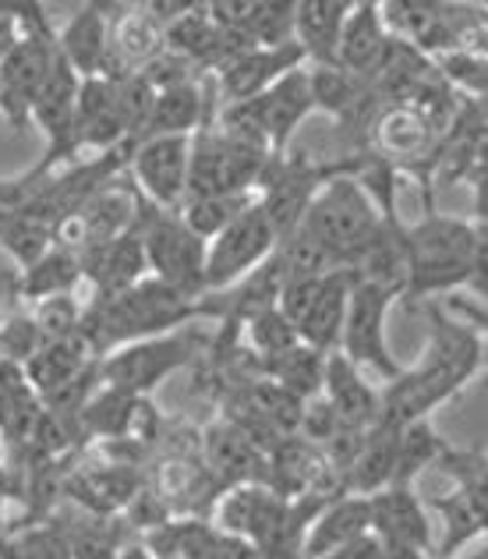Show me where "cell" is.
<instances>
[{
  "instance_id": "obj_1",
  "label": "cell",
  "mask_w": 488,
  "mask_h": 559,
  "mask_svg": "<svg viewBox=\"0 0 488 559\" xmlns=\"http://www.w3.org/2000/svg\"><path fill=\"white\" fill-rule=\"evenodd\" d=\"M481 358H485L481 333L436 312V333L421 365L418 369H404L390 382V390L379 396L376 425L401 429L407 421L428 418L442 401L461 393V386H467L481 372L485 365Z\"/></svg>"
},
{
  "instance_id": "obj_2",
  "label": "cell",
  "mask_w": 488,
  "mask_h": 559,
  "mask_svg": "<svg viewBox=\"0 0 488 559\" xmlns=\"http://www.w3.org/2000/svg\"><path fill=\"white\" fill-rule=\"evenodd\" d=\"M216 316L202 298H188V294L174 290L156 276H142L117 294H103L93 298V305L82 308L79 333L96 350H114L131 341H145V336H159L170 330H181L188 319Z\"/></svg>"
},
{
  "instance_id": "obj_3",
  "label": "cell",
  "mask_w": 488,
  "mask_h": 559,
  "mask_svg": "<svg viewBox=\"0 0 488 559\" xmlns=\"http://www.w3.org/2000/svg\"><path fill=\"white\" fill-rule=\"evenodd\" d=\"M404 290L442 294L475 284L485 294V227L453 216H428L401 234Z\"/></svg>"
},
{
  "instance_id": "obj_4",
  "label": "cell",
  "mask_w": 488,
  "mask_h": 559,
  "mask_svg": "<svg viewBox=\"0 0 488 559\" xmlns=\"http://www.w3.org/2000/svg\"><path fill=\"white\" fill-rule=\"evenodd\" d=\"M390 227L382 213L376 210V202L368 199V191L358 185V178L350 174H333L325 181L312 205L305 210L301 227L294 234L312 241L319 252H325L333 259L336 270H354L358 273L361 262L372 255V248L386 238Z\"/></svg>"
},
{
  "instance_id": "obj_5",
  "label": "cell",
  "mask_w": 488,
  "mask_h": 559,
  "mask_svg": "<svg viewBox=\"0 0 488 559\" xmlns=\"http://www.w3.org/2000/svg\"><path fill=\"white\" fill-rule=\"evenodd\" d=\"M354 284V270H330L322 276H294L279 287L276 308L298 333V341L316 350H333L344 326L347 294Z\"/></svg>"
},
{
  "instance_id": "obj_6",
  "label": "cell",
  "mask_w": 488,
  "mask_h": 559,
  "mask_svg": "<svg viewBox=\"0 0 488 559\" xmlns=\"http://www.w3.org/2000/svg\"><path fill=\"white\" fill-rule=\"evenodd\" d=\"M450 471L453 489L432 499V507L442 513V542L436 559L456 556L471 542L485 538L488 524V485H485V453L481 450H453L447 447L436 461Z\"/></svg>"
},
{
  "instance_id": "obj_7",
  "label": "cell",
  "mask_w": 488,
  "mask_h": 559,
  "mask_svg": "<svg viewBox=\"0 0 488 559\" xmlns=\"http://www.w3.org/2000/svg\"><path fill=\"white\" fill-rule=\"evenodd\" d=\"M139 234L145 248V270L188 298H202L205 241L199 234H191L174 210H156L145 199L139 213Z\"/></svg>"
},
{
  "instance_id": "obj_8",
  "label": "cell",
  "mask_w": 488,
  "mask_h": 559,
  "mask_svg": "<svg viewBox=\"0 0 488 559\" xmlns=\"http://www.w3.org/2000/svg\"><path fill=\"white\" fill-rule=\"evenodd\" d=\"M396 294L401 290L382 284V280H368L354 273L344 326H340V344H336V350L347 361H354L358 369H376L390 382L404 372L386 344V316Z\"/></svg>"
},
{
  "instance_id": "obj_9",
  "label": "cell",
  "mask_w": 488,
  "mask_h": 559,
  "mask_svg": "<svg viewBox=\"0 0 488 559\" xmlns=\"http://www.w3.org/2000/svg\"><path fill=\"white\" fill-rule=\"evenodd\" d=\"M202 341L195 333L170 330L159 336H145V341H131L124 347H114L107 358L99 361V379L107 386L128 390V393H153L167 376L185 369L188 361H195Z\"/></svg>"
},
{
  "instance_id": "obj_10",
  "label": "cell",
  "mask_w": 488,
  "mask_h": 559,
  "mask_svg": "<svg viewBox=\"0 0 488 559\" xmlns=\"http://www.w3.org/2000/svg\"><path fill=\"white\" fill-rule=\"evenodd\" d=\"M270 153L238 142L224 131H202L191 139L188 156V195H238L251 191L270 167Z\"/></svg>"
},
{
  "instance_id": "obj_11",
  "label": "cell",
  "mask_w": 488,
  "mask_h": 559,
  "mask_svg": "<svg viewBox=\"0 0 488 559\" xmlns=\"http://www.w3.org/2000/svg\"><path fill=\"white\" fill-rule=\"evenodd\" d=\"M273 252H276V234L255 199L234 224H227L216 238L205 241V273H202L205 294L230 290L234 284H241Z\"/></svg>"
},
{
  "instance_id": "obj_12",
  "label": "cell",
  "mask_w": 488,
  "mask_h": 559,
  "mask_svg": "<svg viewBox=\"0 0 488 559\" xmlns=\"http://www.w3.org/2000/svg\"><path fill=\"white\" fill-rule=\"evenodd\" d=\"M53 61H57L53 28L25 33L19 47L0 61V114L8 117L11 128H22L28 121V110H33Z\"/></svg>"
},
{
  "instance_id": "obj_13",
  "label": "cell",
  "mask_w": 488,
  "mask_h": 559,
  "mask_svg": "<svg viewBox=\"0 0 488 559\" xmlns=\"http://www.w3.org/2000/svg\"><path fill=\"white\" fill-rule=\"evenodd\" d=\"M188 156L191 139L181 135L135 142L128 164L135 185L142 188V199L156 210H177L188 199Z\"/></svg>"
},
{
  "instance_id": "obj_14",
  "label": "cell",
  "mask_w": 488,
  "mask_h": 559,
  "mask_svg": "<svg viewBox=\"0 0 488 559\" xmlns=\"http://www.w3.org/2000/svg\"><path fill=\"white\" fill-rule=\"evenodd\" d=\"M330 181L319 167H305V164H287V159H279V164H270L262 174L265 185V195L259 199L265 219H270V227L276 234V245L287 241L294 230L301 227L305 219V210L312 205L316 191Z\"/></svg>"
},
{
  "instance_id": "obj_15",
  "label": "cell",
  "mask_w": 488,
  "mask_h": 559,
  "mask_svg": "<svg viewBox=\"0 0 488 559\" xmlns=\"http://www.w3.org/2000/svg\"><path fill=\"white\" fill-rule=\"evenodd\" d=\"M79 90H82V79L68 68L64 57L57 53L50 75H47V82H43L33 110H28V121H36L43 135H47V156H43L39 174L50 164H57V159L71 156V131H75Z\"/></svg>"
},
{
  "instance_id": "obj_16",
  "label": "cell",
  "mask_w": 488,
  "mask_h": 559,
  "mask_svg": "<svg viewBox=\"0 0 488 559\" xmlns=\"http://www.w3.org/2000/svg\"><path fill=\"white\" fill-rule=\"evenodd\" d=\"M294 68H305V53L298 43H284V47H255L245 50L238 57H230L216 68L219 79V93H224L230 103H245L255 99L270 90L273 82H279Z\"/></svg>"
},
{
  "instance_id": "obj_17",
  "label": "cell",
  "mask_w": 488,
  "mask_h": 559,
  "mask_svg": "<svg viewBox=\"0 0 488 559\" xmlns=\"http://www.w3.org/2000/svg\"><path fill=\"white\" fill-rule=\"evenodd\" d=\"M319 396L333 407V415L344 429L368 432L379 421V393L365 382L358 365L347 361L336 347L325 350Z\"/></svg>"
},
{
  "instance_id": "obj_18",
  "label": "cell",
  "mask_w": 488,
  "mask_h": 559,
  "mask_svg": "<svg viewBox=\"0 0 488 559\" xmlns=\"http://www.w3.org/2000/svg\"><path fill=\"white\" fill-rule=\"evenodd\" d=\"M372 503V535L379 542H393V546H410L436 556L432 524L425 518L421 499L414 496V485H386L368 496Z\"/></svg>"
},
{
  "instance_id": "obj_19",
  "label": "cell",
  "mask_w": 488,
  "mask_h": 559,
  "mask_svg": "<svg viewBox=\"0 0 488 559\" xmlns=\"http://www.w3.org/2000/svg\"><path fill=\"white\" fill-rule=\"evenodd\" d=\"M368 532H372V503H368V496L340 492L336 499H325V503L316 510V518L308 521L301 556L319 559Z\"/></svg>"
},
{
  "instance_id": "obj_20",
  "label": "cell",
  "mask_w": 488,
  "mask_h": 559,
  "mask_svg": "<svg viewBox=\"0 0 488 559\" xmlns=\"http://www.w3.org/2000/svg\"><path fill=\"white\" fill-rule=\"evenodd\" d=\"M93 361H96V350L88 347L82 333H71V336H61V341L43 344L36 355L22 365V376L33 393L53 396L93 372L96 369Z\"/></svg>"
},
{
  "instance_id": "obj_21",
  "label": "cell",
  "mask_w": 488,
  "mask_h": 559,
  "mask_svg": "<svg viewBox=\"0 0 488 559\" xmlns=\"http://www.w3.org/2000/svg\"><path fill=\"white\" fill-rule=\"evenodd\" d=\"M390 47H393V39L379 19V4H350L344 33H340V47H336V68L361 82L382 68Z\"/></svg>"
},
{
  "instance_id": "obj_22",
  "label": "cell",
  "mask_w": 488,
  "mask_h": 559,
  "mask_svg": "<svg viewBox=\"0 0 488 559\" xmlns=\"http://www.w3.org/2000/svg\"><path fill=\"white\" fill-rule=\"evenodd\" d=\"M79 259H82V276H88L96 284V298L139 284V280L150 273L145 270V248H142L139 224L124 230L121 238L85 248V252H79Z\"/></svg>"
},
{
  "instance_id": "obj_23",
  "label": "cell",
  "mask_w": 488,
  "mask_h": 559,
  "mask_svg": "<svg viewBox=\"0 0 488 559\" xmlns=\"http://www.w3.org/2000/svg\"><path fill=\"white\" fill-rule=\"evenodd\" d=\"M156 556L174 559H262V552L245 538H234L216 532V527L202 521H181V524H163L153 542H145Z\"/></svg>"
},
{
  "instance_id": "obj_24",
  "label": "cell",
  "mask_w": 488,
  "mask_h": 559,
  "mask_svg": "<svg viewBox=\"0 0 488 559\" xmlns=\"http://www.w3.org/2000/svg\"><path fill=\"white\" fill-rule=\"evenodd\" d=\"M57 53L64 57L68 68L85 79H103L110 61V22L99 4H85L61 33H57Z\"/></svg>"
},
{
  "instance_id": "obj_25",
  "label": "cell",
  "mask_w": 488,
  "mask_h": 559,
  "mask_svg": "<svg viewBox=\"0 0 488 559\" xmlns=\"http://www.w3.org/2000/svg\"><path fill=\"white\" fill-rule=\"evenodd\" d=\"M205 457H210L216 475H227L230 485L245 481H270V453H265L255 436L241 429L238 421H219L205 432Z\"/></svg>"
},
{
  "instance_id": "obj_26",
  "label": "cell",
  "mask_w": 488,
  "mask_h": 559,
  "mask_svg": "<svg viewBox=\"0 0 488 559\" xmlns=\"http://www.w3.org/2000/svg\"><path fill=\"white\" fill-rule=\"evenodd\" d=\"M350 0H305L294 4V43L301 47L305 61L316 68L336 64L340 33H344Z\"/></svg>"
},
{
  "instance_id": "obj_27",
  "label": "cell",
  "mask_w": 488,
  "mask_h": 559,
  "mask_svg": "<svg viewBox=\"0 0 488 559\" xmlns=\"http://www.w3.org/2000/svg\"><path fill=\"white\" fill-rule=\"evenodd\" d=\"M393 464H396V429L372 425V429L361 436V447L344 471L347 475L344 492L372 496L379 489H386L393 481Z\"/></svg>"
},
{
  "instance_id": "obj_28",
  "label": "cell",
  "mask_w": 488,
  "mask_h": 559,
  "mask_svg": "<svg viewBox=\"0 0 488 559\" xmlns=\"http://www.w3.org/2000/svg\"><path fill=\"white\" fill-rule=\"evenodd\" d=\"M372 135H376V145L390 159H414L432 150V142L439 139L432 124L414 107H407V103H396V107L382 110Z\"/></svg>"
},
{
  "instance_id": "obj_29",
  "label": "cell",
  "mask_w": 488,
  "mask_h": 559,
  "mask_svg": "<svg viewBox=\"0 0 488 559\" xmlns=\"http://www.w3.org/2000/svg\"><path fill=\"white\" fill-rule=\"evenodd\" d=\"M202 124V93L195 82L174 85V90H163L153 99L150 121L142 128V139H167V135H181L191 139V131Z\"/></svg>"
},
{
  "instance_id": "obj_30",
  "label": "cell",
  "mask_w": 488,
  "mask_h": 559,
  "mask_svg": "<svg viewBox=\"0 0 488 559\" xmlns=\"http://www.w3.org/2000/svg\"><path fill=\"white\" fill-rule=\"evenodd\" d=\"M142 415V396L117 390V386H96V393H88V401L79 407V421L88 432L107 436V439H121L135 429V421Z\"/></svg>"
},
{
  "instance_id": "obj_31",
  "label": "cell",
  "mask_w": 488,
  "mask_h": 559,
  "mask_svg": "<svg viewBox=\"0 0 488 559\" xmlns=\"http://www.w3.org/2000/svg\"><path fill=\"white\" fill-rule=\"evenodd\" d=\"M447 447L450 443L428 425V418L401 425V429H396V464H393L390 485H414V478H418L425 467H436V461L442 457Z\"/></svg>"
},
{
  "instance_id": "obj_32",
  "label": "cell",
  "mask_w": 488,
  "mask_h": 559,
  "mask_svg": "<svg viewBox=\"0 0 488 559\" xmlns=\"http://www.w3.org/2000/svg\"><path fill=\"white\" fill-rule=\"evenodd\" d=\"M82 280V259L79 252H71V248L64 245H50L47 252H43L33 266L25 270L22 276V294H28V298H53V294H71V287H75Z\"/></svg>"
},
{
  "instance_id": "obj_33",
  "label": "cell",
  "mask_w": 488,
  "mask_h": 559,
  "mask_svg": "<svg viewBox=\"0 0 488 559\" xmlns=\"http://www.w3.org/2000/svg\"><path fill=\"white\" fill-rule=\"evenodd\" d=\"M251 202H255L251 191H238V195H188L174 213L181 216V224L191 234H199L202 241H210L227 224H234Z\"/></svg>"
},
{
  "instance_id": "obj_34",
  "label": "cell",
  "mask_w": 488,
  "mask_h": 559,
  "mask_svg": "<svg viewBox=\"0 0 488 559\" xmlns=\"http://www.w3.org/2000/svg\"><path fill=\"white\" fill-rule=\"evenodd\" d=\"M265 365H270V379L276 382V386H284L287 393L301 396V401H308V396H319L322 365H325L322 350L308 347V344H294L290 350L270 358Z\"/></svg>"
},
{
  "instance_id": "obj_35",
  "label": "cell",
  "mask_w": 488,
  "mask_h": 559,
  "mask_svg": "<svg viewBox=\"0 0 488 559\" xmlns=\"http://www.w3.org/2000/svg\"><path fill=\"white\" fill-rule=\"evenodd\" d=\"M0 559H71L64 527L36 524L25 532L0 535Z\"/></svg>"
},
{
  "instance_id": "obj_36",
  "label": "cell",
  "mask_w": 488,
  "mask_h": 559,
  "mask_svg": "<svg viewBox=\"0 0 488 559\" xmlns=\"http://www.w3.org/2000/svg\"><path fill=\"white\" fill-rule=\"evenodd\" d=\"M245 36L251 47H284L294 39V4H251Z\"/></svg>"
},
{
  "instance_id": "obj_37",
  "label": "cell",
  "mask_w": 488,
  "mask_h": 559,
  "mask_svg": "<svg viewBox=\"0 0 488 559\" xmlns=\"http://www.w3.org/2000/svg\"><path fill=\"white\" fill-rule=\"evenodd\" d=\"M245 330H248V341L259 350L262 361H270L276 355H284V350H290L294 344H301L298 333H294V326L284 319L279 308H265V312L251 316L245 322Z\"/></svg>"
},
{
  "instance_id": "obj_38",
  "label": "cell",
  "mask_w": 488,
  "mask_h": 559,
  "mask_svg": "<svg viewBox=\"0 0 488 559\" xmlns=\"http://www.w3.org/2000/svg\"><path fill=\"white\" fill-rule=\"evenodd\" d=\"M33 322H36V330L43 336V344H47V341H61V336L79 333V326H82V305L71 298V294H53V298L39 301Z\"/></svg>"
},
{
  "instance_id": "obj_39",
  "label": "cell",
  "mask_w": 488,
  "mask_h": 559,
  "mask_svg": "<svg viewBox=\"0 0 488 559\" xmlns=\"http://www.w3.org/2000/svg\"><path fill=\"white\" fill-rule=\"evenodd\" d=\"M68 546H71V559H117V538L114 532H107V521H79L64 527Z\"/></svg>"
},
{
  "instance_id": "obj_40",
  "label": "cell",
  "mask_w": 488,
  "mask_h": 559,
  "mask_svg": "<svg viewBox=\"0 0 488 559\" xmlns=\"http://www.w3.org/2000/svg\"><path fill=\"white\" fill-rule=\"evenodd\" d=\"M439 71L447 75V85H461L467 96H485V53L478 50H450L439 57Z\"/></svg>"
},
{
  "instance_id": "obj_41",
  "label": "cell",
  "mask_w": 488,
  "mask_h": 559,
  "mask_svg": "<svg viewBox=\"0 0 488 559\" xmlns=\"http://www.w3.org/2000/svg\"><path fill=\"white\" fill-rule=\"evenodd\" d=\"M43 347L33 316H11L0 322V358L11 365H25Z\"/></svg>"
},
{
  "instance_id": "obj_42",
  "label": "cell",
  "mask_w": 488,
  "mask_h": 559,
  "mask_svg": "<svg viewBox=\"0 0 488 559\" xmlns=\"http://www.w3.org/2000/svg\"><path fill=\"white\" fill-rule=\"evenodd\" d=\"M319 559H386V552H382V542L368 532V535L354 538V542H347V546H340V549L325 552Z\"/></svg>"
},
{
  "instance_id": "obj_43",
  "label": "cell",
  "mask_w": 488,
  "mask_h": 559,
  "mask_svg": "<svg viewBox=\"0 0 488 559\" xmlns=\"http://www.w3.org/2000/svg\"><path fill=\"white\" fill-rule=\"evenodd\" d=\"M19 43H22V25H19V19H14V8L0 4V61H4Z\"/></svg>"
},
{
  "instance_id": "obj_44",
  "label": "cell",
  "mask_w": 488,
  "mask_h": 559,
  "mask_svg": "<svg viewBox=\"0 0 488 559\" xmlns=\"http://www.w3.org/2000/svg\"><path fill=\"white\" fill-rule=\"evenodd\" d=\"M382 552H386V559H432V552H421L410 546H393V542H382Z\"/></svg>"
},
{
  "instance_id": "obj_45",
  "label": "cell",
  "mask_w": 488,
  "mask_h": 559,
  "mask_svg": "<svg viewBox=\"0 0 488 559\" xmlns=\"http://www.w3.org/2000/svg\"><path fill=\"white\" fill-rule=\"evenodd\" d=\"M117 559H159L145 542H128V546L117 552Z\"/></svg>"
},
{
  "instance_id": "obj_46",
  "label": "cell",
  "mask_w": 488,
  "mask_h": 559,
  "mask_svg": "<svg viewBox=\"0 0 488 559\" xmlns=\"http://www.w3.org/2000/svg\"><path fill=\"white\" fill-rule=\"evenodd\" d=\"M432 559H436V556H432ZM447 559H488V552L481 549L478 556H447Z\"/></svg>"
}]
</instances>
